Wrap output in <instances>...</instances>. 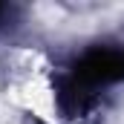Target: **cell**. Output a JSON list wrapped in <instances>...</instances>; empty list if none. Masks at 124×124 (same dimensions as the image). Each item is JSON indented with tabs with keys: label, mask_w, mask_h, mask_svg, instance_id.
I'll use <instances>...</instances> for the list:
<instances>
[{
	"label": "cell",
	"mask_w": 124,
	"mask_h": 124,
	"mask_svg": "<svg viewBox=\"0 0 124 124\" xmlns=\"http://www.w3.org/2000/svg\"><path fill=\"white\" fill-rule=\"evenodd\" d=\"M118 81H124V49H90L75 61L72 72L61 81V101L69 110H81L98 87Z\"/></svg>",
	"instance_id": "6da1fadb"
}]
</instances>
